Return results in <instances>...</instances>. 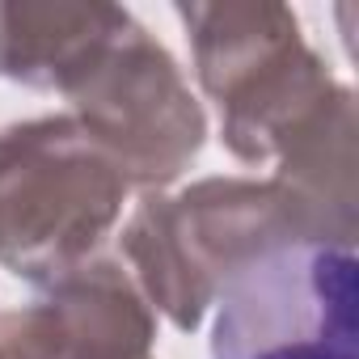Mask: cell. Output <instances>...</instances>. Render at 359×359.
I'll list each match as a JSON object with an SVG mask.
<instances>
[{
    "label": "cell",
    "instance_id": "cell-4",
    "mask_svg": "<svg viewBox=\"0 0 359 359\" xmlns=\"http://www.w3.org/2000/svg\"><path fill=\"white\" fill-rule=\"evenodd\" d=\"M212 304V359H355V245L275 241L233 266Z\"/></svg>",
    "mask_w": 359,
    "mask_h": 359
},
{
    "label": "cell",
    "instance_id": "cell-7",
    "mask_svg": "<svg viewBox=\"0 0 359 359\" xmlns=\"http://www.w3.org/2000/svg\"><path fill=\"white\" fill-rule=\"evenodd\" d=\"M0 359H13V355H9V351H5V342H0Z\"/></svg>",
    "mask_w": 359,
    "mask_h": 359
},
{
    "label": "cell",
    "instance_id": "cell-6",
    "mask_svg": "<svg viewBox=\"0 0 359 359\" xmlns=\"http://www.w3.org/2000/svg\"><path fill=\"white\" fill-rule=\"evenodd\" d=\"M127 18L114 5H0V76L68 93Z\"/></svg>",
    "mask_w": 359,
    "mask_h": 359
},
{
    "label": "cell",
    "instance_id": "cell-1",
    "mask_svg": "<svg viewBox=\"0 0 359 359\" xmlns=\"http://www.w3.org/2000/svg\"><path fill=\"white\" fill-rule=\"evenodd\" d=\"M296 237L351 245L355 233L338 229L325 212L275 177L271 182L212 177L177 199L144 195L123 233V250L148 300L177 330H195L233 266L275 241Z\"/></svg>",
    "mask_w": 359,
    "mask_h": 359
},
{
    "label": "cell",
    "instance_id": "cell-5",
    "mask_svg": "<svg viewBox=\"0 0 359 359\" xmlns=\"http://www.w3.org/2000/svg\"><path fill=\"white\" fill-rule=\"evenodd\" d=\"M76 123L127 187L161 191L203 148V110L169 51L127 18L68 89Z\"/></svg>",
    "mask_w": 359,
    "mask_h": 359
},
{
    "label": "cell",
    "instance_id": "cell-3",
    "mask_svg": "<svg viewBox=\"0 0 359 359\" xmlns=\"http://www.w3.org/2000/svg\"><path fill=\"white\" fill-rule=\"evenodd\" d=\"M195 68L220 102L224 144L262 165L279 156L338 93L283 5H182Z\"/></svg>",
    "mask_w": 359,
    "mask_h": 359
},
{
    "label": "cell",
    "instance_id": "cell-2",
    "mask_svg": "<svg viewBox=\"0 0 359 359\" xmlns=\"http://www.w3.org/2000/svg\"><path fill=\"white\" fill-rule=\"evenodd\" d=\"M127 199L123 173L72 114L0 131V262L51 283L97 250Z\"/></svg>",
    "mask_w": 359,
    "mask_h": 359
}]
</instances>
